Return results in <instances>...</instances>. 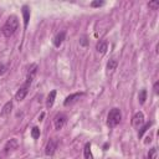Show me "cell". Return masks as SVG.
Listing matches in <instances>:
<instances>
[{"label":"cell","instance_id":"cell-1","mask_svg":"<svg viewBox=\"0 0 159 159\" xmlns=\"http://www.w3.org/2000/svg\"><path fill=\"white\" fill-rule=\"evenodd\" d=\"M17 27H19V20H17L16 16L12 15V16H9L6 22L4 24L2 29H1V32H2V35L5 37H11L16 32Z\"/></svg>","mask_w":159,"mask_h":159},{"label":"cell","instance_id":"cell-2","mask_svg":"<svg viewBox=\"0 0 159 159\" xmlns=\"http://www.w3.org/2000/svg\"><path fill=\"white\" fill-rule=\"evenodd\" d=\"M122 120V112L119 108H112L108 113V117H107V124L113 128L116 125H118Z\"/></svg>","mask_w":159,"mask_h":159},{"label":"cell","instance_id":"cell-3","mask_svg":"<svg viewBox=\"0 0 159 159\" xmlns=\"http://www.w3.org/2000/svg\"><path fill=\"white\" fill-rule=\"evenodd\" d=\"M32 83V80H29V78H26V81H25V83L17 89V92H16V94H15V98H16V101H22L25 97H26V94H27V92H29V88H30V84Z\"/></svg>","mask_w":159,"mask_h":159},{"label":"cell","instance_id":"cell-4","mask_svg":"<svg viewBox=\"0 0 159 159\" xmlns=\"http://www.w3.org/2000/svg\"><path fill=\"white\" fill-rule=\"evenodd\" d=\"M56 149H57V139L56 138H51L48 142H47V144H46V147H45V154L46 155H53V153L56 152Z\"/></svg>","mask_w":159,"mask_h":159},{"label":"cell","instance_id":"cell-5","mask_svg":"<svg viewBox=\"0 0 159 159\" xmlns=\"http://www.w3.org/2000/svg\"><path fill=\"white\" fill-rule=\"evenodd\" d=\"M143 124H144V114L142 112H137L132 118V125L135 128H139Z\"/></svg>","mask_w":159,"mask_h":159},{"label":"cell","instance_id":"cell-6","mask_svg":"<svg viewBox=\"0 0 159 159\" xmlns=\"http://www.w3.org/2000/svg\"><path fill=\"white\" fill-rule=\"evenodd\" d=\"M66 120H67V117H66L65 114H62V113L57 114V116L55 117V129H56V130L62 129V127L66 124Z\"/></svg>","mask_w":159,"mask_h":159},{"label":"cell","instance_id":"cell-7","mask_svg":"<svg viewBox=\"0 0 159 159\" xmlns=\"http://www.w3.org/2000/svg\"><path fill=\"white\" fill-rule=\"evenodd\" d=\"M17 145H19L17 139H16V138H11L10 140L6 142V144H5V147H4V152H5L6 154H9L10 152H14L15 149H17Z\"/></svg>","mask_w":159,"mask_h":159},{"label":"cell","instance_id":"cell-8","mask_svg":"<svg viewBox=\"0 0 159 159\" xmlns=\"http://www.w3.org/2000/svg\"><path fill=\"white\" fill-rule=\"evenodd\" d=\"M65 37H66V32H65V31L58 32V34L53 37V45H55L56 47H60V46L62 45V42L65 41Z\"/></svg>","mask_w":159,"mask_h":159},{"label":"cell","instance_id":"cell-9","mask_svg":"<svg viewBox=\"0 0 159 159\" xmlns=\"http://www.w3.org/2000/svg\"><path fill=\"white\" fill-rule=\"evenodd\" d=\"M83 93H72V94H70V96H67L66 97V99L63 101V104L65 106H70V104H72L73 102H76L81 96H82Z\"/></svg>","mask_w":159,"mask_h":159},{"label":"cell","instance_id":"cell-10","mask_svg":"<svg viewBox=\"0 0 159 159\" xmlns=\"http://www.w3.org/2000/svg\"><path fill=\"white\" fill-rule=\"evenodd\" d=\"M22 17H24V27L26 29L29 25V20H30V10L26 5L22 6Z\"/></svg>","mask_w":159,"mask_h":159},{"label":"cell","instance_id":"cell-11","mask_svg":"<svg viewBox=\"0 0 159 159\" xmlns=\"http://www.w3.org/2000/svg\"><path fill=\"white\" fill-rule=\"evenodd\" d=\"M36 72H37V65H36V63L30 65V67H29V70H27V76H26V78H29V80H34Z\"/></svg>","mask_w":159,"mask_h":159},{"label":"cell","instance_id":"cell-12","mask_svg":"<svg viewBox=\"0 0 159 159\" xmlns=\"http://www.w3.org/2000/svg\"><path fill=\"white\" fill-rule=\"evenodd\" d=\"M96 48H97V51H98L99 53L104 55V53L107 52V50H108V43H107L106 41H101V42H98V43H97Z\"/></svg>","mask_w":159,"mask_h":159},{"label":"cell","instance_id":"cell-13","mask_svg":"<svg viewBox=\"0 0 159 159\" xmlns=\"http://www.w3.org/2000/svg\"><path fill=\"white\" fill-rule=\"evenodd\" d=\"M11 109H12V102L9 101V102H6L5 106L2 107V109H1V116H9V114L11 113Z\"/></svg>","mask_w":159,"mask_h":159},{"label":"cell","instance_id":"cell-14","mask_svg":"<svg viewBox=\"0 0 159 159\" xmlns=\"http://www.w3.org/2000/svg\"><path fill=\"white\" fill-rule=\"evenodd\" d=\"M117 65H118V61H117L114 57H113V58H111V60L108 61V63H107V71L112 73V72L117 68Z\"/></svg>","mask_w":159,"mask_h":159},{"label":"cell","instance_id":"cell-15","mask_svg":"<svg viewBox=\"0 0 159 159\" xmlns=\"http://www.w3.org/2000/svg\"><path fill=\"white\" fill-rule=\"evenodd\" d=\"M55 98H56V91H51L50 94L47 96V99H46V106H47L48 108L52 107V104H53V102H55Z\"/></svg>","mask_w":159,"mask_h":159},{"label":"cell","instance_id":"cell-16","mask_svg":"<svg viewBox=\"0 0 159 159\" xmlns=\"http://www.w3.org/2000/svg\"><path fill=\"white\" fill-rule=\"evenodd\" d=\"M83 155H84V159H93V155H92V152H91V144L89 143H86L84 149H83Z\"/></svg>","mask_w":159,"mask_h":159},{"label":"cell","instance_id":"cell-17","mask_svg":"<svg viewBox=\"0 0 159 159\" xmlns=\"http://www.w3.org/2000/svg\"><path fill=\"white\" fill-rule=\"evenodd\" d=\"M138 98H139V103H140V104H144V102H145V99H147V91H145V89H142V91L139 92Z\"/></svg>","mask_w":159,"mask_h":159},{"label":"cell","instance_id":"cell-18","mask_svg":"<svg viewBox=\"0 0 159 159\" xmlns=\"http://www.w3.org/2000/svg\"><path fill=\"white\" fill-rule=\"evenodd\" d=\"M150 125H152V122H148V123H145V124L142 127V129L139 130V133H138V137H139V138H142V137H143V134H144V133L148 130V128H149Z\"/></svg>","mask_w":159,"mask_h":159},{"label":"cell","instance_id":"cell-19","mask_svg":"<svg viewBox=\"0 0 159 159\" xmlns=\"http://www.w3.org/2000/svg\"><path fill=\"white\" fill-rule=\"evenodd\" d=\"M31 137H32L34 139H37V138L40 137V129H39V127H34V128L31 129Z\"/></svg>","mask_w":159,"mask_h":159},{"label":"cell","instance_id":"cell-20","mask_svg":"<svg viewBox=\"0 0 159 159\" xmlns=\"http://www.w3.org/2000/svg\"><path fill=\"white\" fill-rule=\"evenodd\" d=\"M157 148H150L148 153V159H157Z\"/></svg>","mask_w":159,"mask_h":159},{"label":"cell","instance_id":"cell-21","mask_svg":"<svg viewBox=\"0 0 159 159\" xmlns=\"http://www.w3.org/2000/svg\"><path fill=\"white\" fill-rule=\"evenodd\" d=\"M148 6L152 7L153 10H157V9L159 7V1H150V2L148 4Z\"/></svg>","mask_w":159,"mask_h":159},{"label":"cell","instance_id":"cell-22","mask_svg":"<svg viewBox=\"0 0 159 159\" xmlns=\"http://www.w3.org/2000/svg\"><path fill=\"white\" fill-rule=\"evenodd\" d=\"M7 71V67L5 66V65H2V63H0V76H2L5 72Z\"/></svg>","mask_w":159,"mask_h":159},{"label":"cell","instance_id":"cell-23","mask_svg":"<svg viewBox=\"0 0 159 159\" xmlns=\"http://www.w3.org/2000/svg\"><path fill=\"white\" fill-rule=\"evenodd\" d=\"M104 2L103 1H92L91 2V6H93V7H97V6H102Z\"/></svg>","mask_w":159,"mask_h":159},{"label":"cell","instance_id":"cell-24","mask_svg":"<svg viewBox=\"0 0 159 159\" xmlns=\"http://www.w3.org/2000/svg\"><path fill=\"white\" fill-rule=\"evenodd\" d=\"M153 89H154V93H159V82L157 81L155 83H154V86H153Z\"/></svg>","mask_w":159,"mask_h":159},{"label":"cell","instance_id":"cell-25","mask_svg":"<svg viewBox=\"0 0 159 159\" xmlns=\"http://www.w3.org/2000/svg\"><path fill=\"white\" fill-rule=\"evenodd\" d=\"M80 42H81V45H82V46H86V45H87V39L83 36V37L81 39V41H80Z\"/></svg>","mask_w":159,"mask_h":159},{"label":"cell","instance_id":"cell-26","mask_svg":"<svg viewBox=\"0 0 159 159\" xmlns=\"http://www.w3.org/2000/svg\"><path fill=\"white\" fill-rule=\"evenodd\" d=\"M43 116H45V113H41V116L39 117V120H42V118H43Z\"/></svg>","mask_w":159,"mask_h":159}]
</instances>
